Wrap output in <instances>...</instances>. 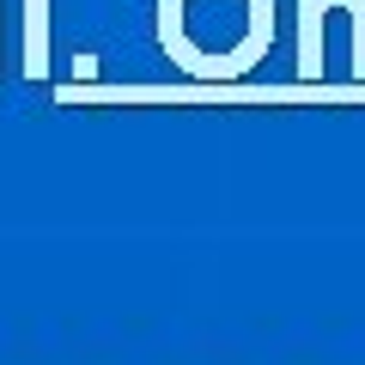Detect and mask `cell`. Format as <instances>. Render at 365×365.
<instances>
[{
  "label": "cell",
  "instance_id": "6da1fadb",
  "mask_svg": "<svg viewBox=\"0 0 365 365\" xmlns=\"http://www.w3.org/2000/svg\"><path fill=\"white\" fill-rule=\"evenodd\" d=\"M158 49L189 79H244L274 49V0H158Z\"/></svg>",
  "mask_w": 365,
  "mask_h": 365
},
{
  "label": "cell",
  "instance_id": "7a4b0ae2",
  "mask_svg": "<svg viewBox=\"0 0 365 365\" xmlns=\"http://www.w3.org/2000/svg\"><path fill=\"white\" fill-rule=\"evenodd\" d=\"M323 25H329V0H299V79H323Z\"/></svg>",
  "mask_w": 365,
  "mask_h": 365
},
{
  "label": "cell",
  "instance_id": "3957f363",
  "mask_svg": "<svg viewBox=\"0 0 365 365\" xmlns=\"http://www.w3.org/2000/svg\"><path fill=\"white\" fill-rule=\"evenodd\" d=\"M25 79H49V0H25Z\"/></svg>",
  "mask_w": 365,
  "mask_h": 365
},
{
  "label": "cell",
  "instance_id": "277c9868",
  "mask_svg": "<svg viewBox=\"0 0 365 365\" xmlns=\"http://www.w3.org/2000/svg\"><path fill=\"white\" fill-rule=\"evenodd\" d=\"M335 13H347V73L353 79H365V0H329Z\"/></svg>",
  "mask_w": 365,
  "mask_h": 365
},
{
  "label": "cell",
  "instance_id": "5b68a950",
  "mask_svg": "<svg viewBox=\"0 0 365 365\" xmlns=\"http://www.w3.org/2000/svg\"><path fill=\"white\" fill-rule=\"evenodd\" d=\"M73 79H98V55H73Z\"/></svg>",
  "mask_w": 365,
  "mask_h": 365
},
{
  "label": "cell",
  "instance_id": "8992f818",
  "mask_svg": "<svg viewBox=\"0 0 365 365\" xmlns=\"http://www.w3.org/2000/svg\"><path fill=\"white\" fill-rule=\"evenodd\" d=\"M0 67H6V61H0Z\"/></svg>",
  "mask_w": 365,
  "mask_h": 365
}]
</instances>
